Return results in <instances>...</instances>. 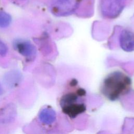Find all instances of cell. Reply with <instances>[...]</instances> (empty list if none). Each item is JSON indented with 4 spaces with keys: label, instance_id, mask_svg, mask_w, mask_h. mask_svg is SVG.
Here are the masks:
<instances>
[{
    "label": "cell",
    "instance_id": "8fae6325",
    "mask_svg": "<svg viewBox=\"0 0 134 134\" xmlns=\"http://www.w3.org/2000/svg\"><path fill=\"white\" fill-rule=\"evenodd\" d=\"M3 92H4V90H3V87H2V85L0 83V96L2 95L3 94Z\"/></svg>",
    "mask_w": 134,
    "mask_h": 134
},
{
    "label": "cell",
    "instance_id": "5b68a950",
    "mask_svg": "<svg viewBox=\"0 0 134 134\" xmlns=\"http://www.w3.org/2000/svg\"><path fill=\"white\" fill-rule=\"evenodd\" d=\"M15 47L20 54L27 59H34L36 55V47L28 41L17 40Z\"/></svg>",
    "mask_w": 134,
    "mask_h": 134
},
{
    "label": "cell",
    "instance_id": "7a4b0ae2",
    "mask_svg": "<svg viewBox=\"0 0 134 134\" xmlns=\"http://www.w3.org/2000/svg\"><path fill=\"white\" fill-rule=\"evenodd\" d=\"M132 80L120 71H113L103 79L100 86L101 94L110 101H116L127 94L130 91Z\"/></svg>",
    "mask_w": 134,
    "mask_h": 134
},
{
    "label": "cell",
    "instance_id": "3957f363",
    "mask_svg": "<svg viewBox=\"0 0 134 134\" xmlns=\"http://www.w3.org/2000/svg\"><path fill=\"white\" fill-rule=\"evenodd\" d=\"M82 0H52L50 10L55 16H67L73 14L79 7Z\"/></svg>",
    "mask_w": 134,
    "mask_h": 134
},
{
    "label": "cell",
    "instance_id": "277c9868",
    "mask_svg": "<svg viewBox=\"0 0 134 134\" xmlns=\"http://www.w3.org/2000/svg\"><path fill=\"white\" fill-rule=\"evenodd\" d=\"M127 0H99V9L102 16L106 18L117 17L124 9Z\"/></svg>",
    "mask_w": 134,
    "mask_h": 134
},
{
    "label": "cell",
    "instance_id": "9c48e42d",
    "mask_svg": "<svg viewBox=\"0 0 134 134\" xmlns=\"http://www.w3.org/2000/svg\"><path fill=\"white\" fill-rule=\"evenodd\" d=\"M12 21L11 16L6 12H0V27L5 28L8 27Z\"/></svg>",
    "mask_w": 134,
    "mask_h": 134
},
{
    "label": "cell",
    "instance_id": "ba28073f",
    "mask_svg": "<svg viewBox=\"0 0 134 134\" xmlns=\"http://www.w3.org/2000/svg\"><path fill=\"white\" fill-rule=\"evenodd\" d=\"M20 79V74L17 72H10L5 76V80L8 85L13 86L18 83Z\"/></svg>",
    "mask_w": 134,
    "mask_h": 134
},
{
    "label": "cell",
    "instance_id": "52a82bcc",
    "mask_svg": "<svg viewBox=\"0 0 134 134\" xmlns=\"http://www.w3.org/2000/svg\"><path fill=\"white\" fill-rule=\"evenodd\" d=\"M39 118L42 123L46 125H50L55 121L56 114L52 108L46 107L40 111Z\"/></svg>",
    "mask_w": 134,
    "mask_h": 134
},
{
    "label": "cell",
    "instance_id": "30bf717a",
    "mask_svg": "<svg viewBox=\"0 0 134 134\" xmlns=\"http://www.w3.org/2000/svg\"><path fill=\"white\" fill-rule=\"evenodd\" d=\"M8 48L4 42L0 40V55H5L7 52Z\"/></svg>",
    "mask_w": 134,
    "mask_h": 134
},
{
    "label": "cell",
    "instance_id": "8992f818",
    "mask_svg": "<svg viewBox=\"0 0 134 134\" xmlns=\"http://www.w3.org/2000/svg\"><path fill=\"white\" fill-rule=\"evenodd\" d=\"M119 42L123 50L127 52L134 51V32L127 29L122 30L120 35Z\"/></svg>",
    "mask_w": 134,
    "mask_h": 134
},
{
    "label": "cell",
    "instance_id": "6da1fadb",
    "mask_svg": "<svg viewBox=\"0 0 134 134\" xmlns=\"http://www.w3.org/2000/svg\"><path fill=\"white\" fill-rule=\"evenodd\" d=\"M86 95L85 90L79 85L76 79H72L59 100L62 112L71 119L84 113L86 110Z\"/></svg>",
    "mask_w": 134,
    "mask_h": 134
}]
</instances>
